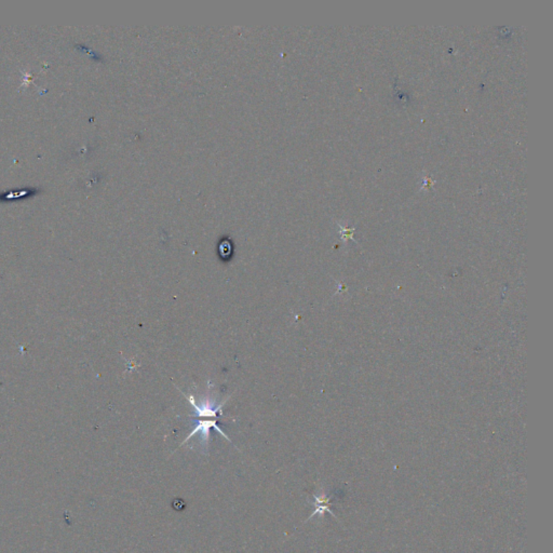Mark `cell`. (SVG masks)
Returning a JSON list of instances; mask_svg holds the SVG:
<instances>
[{
    "label": "cell",
    "mask_w": 553,
    "mask_h": 553,
    "mask_svg": "<svg viewBox=\"0 0 553 553\" xmlns=\"http://www.w3.org/2000/svg\"><path fill=\"white\" fill-rule=\"evenodd\" d=\"M37 194V189L35 188H26L19 189L18 191H6L3 194L0 195V201H11L17 200L18 198H30Z\"/></svg>",
    "instance_id": "cell-4"
},
{
    "label": "cell",
    "mask_w": 553,
    "mask_h": 553,
    "mask_svg": "<svg viewBox=\"0 0 553 553\" xmlns=\"http://www.w3.org/2000/svg\"><path fill=\"white\" fill-rule=\"evenodd\" d=\"M210 389H211V385H208L206 394L199 396L198 398L195 395L186 396L189 403L195 409L194 414L191 415V417L199 418V420H220L222 409L229 398H226L224 401L219 402L215 394Z\"/></svg>",
    "instance_id": "cell-1"
},
{
    "label": "cell",
    "mask_w": 553,
    "mask_h": 553,
    "mask_svg": "<svg viewBox=\"0 0 553 553\" xmlns=\"http://www.w3.org/2000/svg\"><path fill=\"white\" fill-rule=\"evenodd\" d=\"M211 429H215L216 431H219L226 440H229V442H231V440L226 436L225 432L222 430V428H220L219 425H217V420H198L194 428L191 430V434H188V437L182 442L180 447H183L184 444L187 443L191 438H194L195 434H200V444L201 447H202V451L208 453V444H210V439H211V436H210Z\"/></svg>",
    "instance_id": "cell-2"
},
{
    "label": "cell",
    "mask_w": 553,
    "mask_h": 553,
    "mask_svg": "<svg viewBox=\"0 0 553 553\" xmlns=\"http://www.w3.org/2000/svg\"><path fill=\"white\" fill-rule=\"evenodd\" d=\"M313 505L315 506V510H313V514H310L309 518L306 520V522L309 521L313 516H322L325 512H329V514H332V516H335V514H333V511L331 510L330 505L332 504V501L334 499L335 494L331 495V496H328V495H325L324 493L320 494H313Z\"/></svg>",
    "instance_id": "cell-3"
}]
</instances>
